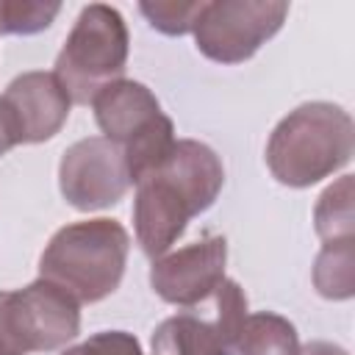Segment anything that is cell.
<instances>
[{
	"label": "cell",
	"instance_id": "obj_1",
	"mask_svg": "<svg viewBox=\"0 0 355 355\" xmlns=\"http://www.w3.org/2000/svg\"><path fill=\"white\" fill-rule=\"evenodd\" d=\"M128 250L130 239L119 222H75L50 239L39 258V275L72 294L78 302H100L119 286Z\"/></svg>",
	"mask_w": 355,
	"mask_h": 355
},
{
	"label": "cell",
	"instance_id": "obj_2",
	"mask_svg": "<svg viewBox=\"0 0 355 355\" xmlns=\"http://www.w3.org/2000/svg\"><path fill=\"white\" fill-rule=\"evenodd\" d=\"M352 155V119L330 103H305L294 108L266 144V164L286 186H311Z\"/></svg>",
	"mask_w": 355,
	"mask_h": 355
},
{
	"label": "cell",
	"instance_id": "obj_3",
	"mask_svg": "<svg viewBox=\"0 0 355 355\" xmlns=\"http://www.w3.org/2000/svg\"><path fill=\"white\" fill-rule=\"evenodd\" d=\"M128 61V28L116 8L105 3L86 6L69 31L53 75L72 103H92L94 94L119 80Z\"/></svg>",
	"mask_w": 355,
	"mask_h": 355
},
{
	"label": "cell",
	"instance_id": "obj_4",
	"mask_svg": "<svg viewBox=\"0 0 355 355\" xmlns=\"http://www.w3.org/2000/svg\"><path fill=\"white\" fill-rule=\"evenodd\" d=\"M247 319V297L236 280H222L208 300L166 319L153 333V355H233Z\"/></svg>",
	"mask_w": 355,
	"mask_h": 355
},
{
	"label": "cell",
	"instance_id": "obj_5",
	"mask_svg": "<svg viewBox=\"0 0 355 355\" xmlns=\"http://www.w3.org/2000/svg\"><path fill=\"white\" fill-rule=\"evenodd\" d=\"M288 17L286 3H252V0H219L205 3L194 39L202 55L219 64L247 61L266 39H272Z\"/></svg>",
	"mask_w": 355,
	"mask_h": 355
},
{
	"label": "cell",
	"instance_id": "obj_6",
	"mask_svg": "<svg viewBox=\"0 0 355 355\" xmlns=\"http://www.w3.org/2000/svg\"><path fill=\"white\" fill-rule=\"evenodd\" d=\"M61 194L78 211H97L119 202L130 186L122 147L105 136L75 141L58 166Z\"/></svg>",
	"mask_w": 355,
	"mask_h": 355
},
{
	"label": "cell",
	"instance_id": "obj_7",
	"mask_svg": "<svg viewBox=\"0 0 355 355\" xmlns=\"http://www.w3.org/2000/svg\"><path fill=\"white\" fill-rule=\"evenodd\" d=\"M227 241L222 236H208L194 241L178 252L155 258L150 269L153 291L172 305H200L214 294V288L225 280Z\"/></svg>",
	"mask_w": 355,
	"mask_h": 355
},
{
	"label": "cell",
	"instance_id": "obj_8",
	"mask_svg": "<svg viewBox=\"0 0 355 355\" xmlns=\"http://www.w3.org/2000/svg\"><path fill=\"white\" fill-rule=\"evenodd\" d=\"M11 308L28 352L64 347L80 330L78 300L42 277L19 291H11Z\"/></svg>",
	"mask_w": 355,
	"mask_h": 355
},
{
	"label": "cell",
	"instance_id": "obj_9",
	"mask_svg": "<svg viewBox=\"0 0 355 355\" xmlns=\"http://www.w3.org/2000/svg\"><path fill=\"white\" fill-rule=\"evenodd\" d=\"M11 111L19 144L53 139L69 116V94L53 72H25L8 83L0 97Z\"/></svg>",
	"mask_w": 355,
	"mask_h": 355
},
{
	"label": "cell",
	"instance_id": "obj_10",
	"mask_svg": "<svg viewBox=\"0 0 355 355\" xmlns=\"http://www.w3.org/2000/svg\"><path fill=\"white\" fill-rule=\"evenodd\" d=\"M191 216H197L194 208L164 175L153 172L136 183L133 225L136 239L150 258L164 255L186 230V222Z\"/></svg>",
	"mask_w": 355,
	"mask_h": 355
},
{
	"label": "cell",
	"instance_id": "obj_11",
	"mask_svg": "<svg viewBox=\"0 0 355 355\" xmlns=\"http://www.w3.org/2000/svg\"><path fill=\"white\" fill-rule=\"evenodd\" d=\"M92 105H94V119L100 130L105 133V139H111L119 147L128 144L136 133H141L161 114V105L153 97V92L125 78L103 86L94 94Z\"/></svg>",
	"mask_w": 355,
	"mask_h": 355
},
{
	"label": "cell",
	"instance_id": "obj_12",
	"mask_svg": "<svg viewBox=\"0 0 355 355\" xmlns=\"http://www.w3.org/2000/svg\"><path fill=\"white\" fill-rule=\"evenodd\" d=\"M155 172L164 175L189 200L194 214L205 211L216 200V194L225 183V172H222L216 153L194 139L175 141L169 155L164 158V164Z\"/></svg>",
	"mask_w": 355,
	"mask_h": 355
},
{
	"label": "cell",
	"instance_id": "obj_13",
	"mask_svg": "<svg viewBox=\"0 0 355 355\" xmlns=\"http://www.w3.org/2000/svg\"><path fill=\"white\" fill-rule=\"evenodd\" d=\"M233 355H300L297 330L277 313H247Z\"/></svg>",
	"mask_w": 355,
	"mask_h": 355
},
{
	"label": "cell",
	"instance_id": "obj_14",
	"mask_svg": "<svg viewBox=\"0 0 355 355\" xmlns=\"http://www.w3.org/2000/svg\"><path fill=\"white\" fill-rule=\"evenodd\" d=\"M175 141L178 139H175L172 119L158 114L141 133H136L128 144H122V155H125V166H128L130 183H139L147 175H153L164 164V158L169 155Z\"/></svg>",
	"mask_w": 355,
	"mask_h": 355
},
{
	"label": "cell",
	"instance_id": "obj_15",
	"mask_svg": "<svg viewBox=\"0 0 355 355\" xmlns=\"http://www.w3.org/2000/svg\"><path fill=\"white\" fill-rule=\"evenodd\" d=\"M316 233L333 241H352V178L344 175L330 186L316 205Z\"/></svg>",
	"mask_w": 355,
	"mask_h": 355
},
{
	"label": "cell",
	"instance_id": "obj_16",
	"mask_svg": "<svg viewBox=\"0 0 355 355\" xmlns=\"http://www.w3.org/2000/svg\"><path fill=\"white\" fill-rule=\"evenodd\" d=\"M313 283L322 297L347 300L352 294V241H333L316 258Z\"/></svg>",
	"mask_w": 355,
	"mask_h": 355
},
{
	"label": "cell",
	"instance_id": "obj_17",
	"mask_svg": "<svg viewBox=\"0 0 355 355\" xmlns=\"http://www.w3.org/2000/svg\"><path fill=\"white\" fill-rule=\"evenodd\" d=\"M58 3L0 0V36L3 33H39L58 17Z\"/></svg>",
	"mask_w": 355,
	"mask_h": 355
},
{
	"label": "cell",
	"instance_id": "obj_18",
	"mask_svg": "<svg viewBox=\"0 0 355 355\" xmlns=\"http://www.w3.org/2000/svg\"><path fill=\"white\" fill-rule=\"evenodd\" d=\"M205 3H141L139 11L150 19L153 28L169 36H180L194 31Z\"/></svg>",
	"mask_w": 355,
	"mask_h": 355
},
{
	"label": "cell",
	"instance_id": "obj_19",
	"mask_svg": "<svg viewBox=\"0 0 355 355\" xmlns=\"http://www.w3.org/2000/svg\"><path fill=\"white\" fill-rule=\"evenodd\" d=\"M61 355H144L141 344L125 333V330H105V333H94L86 341L64 349Z\"/></svg>",
	"mask_w": 355,
	"mask_h": 355
},
{
	"label": "cell",
	"instance_id": "obj_20",
	"mask_svg": "<svg viewBox=\"0 0 355 355\" xmlns=\"http://www.w3.org/2000/svg\"><path fill=\"white\" fill-rule=\"evenodd\" d=\"M0 355H28V347L14 319L11 291H0Z\"/></svg>",
	"mask_w": 355,
	"mask_h": 355
},
{
	"label": "cell",
	"instance_id": "obj_21",
	"mask_svg": "<svg viewBox=\"0 0 355 355\" xmlns=\"http://www.w3.org/2000/svg\"><path fill=\"white\" fill-rule=\"evenodd\" d=\"M14 144H19V133H17V125L11 119V111L0 100V155H6Z\"/></svg>",
	"mask_w": 355,
	"mask_h": 355
},
{
	"label": "cell",
	"instance_id": "obj_22",
	"mask_svg": "<svg viewBox=\"0 0 355 355\" xmlns=\"http://www.w3.org/2000/svg\"><path fill=\"white\" fill-rule=\"evenodd\" d=\"M300 355H347L341 347H333L327 341H313L308 347H300Z\"/></svg>",
	"mask_w": 355,
	"mask_h": 355
}]
</instances>
